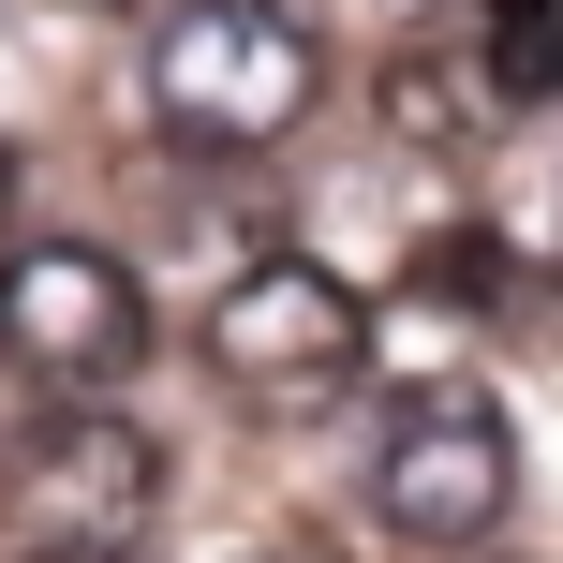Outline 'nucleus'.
Segmentation results:
<instances>
[{
  "instance_id": "39448f33",
  "label": "nucleus",
  "mask_w": 563,
  "mask_h": 563,
  "mask_svg": "<svg viewBox=\"0 0 563 563\" xmlns=\"http://www.w3.org/2000/svg\"><path fill=\"white\" fill-rule=\"evenodd\" d=\"M0 505H15V549L30 563H119L148 519H164V445H148L119 400H59V416L15 445Z\"/></svg>"
},
{
  "instance_id": "20e7f679",
  "label": "nucleus",
  "mask_w": 563,
  "mask_h": 563,
  "mask_svg": "<svg viewBox=\"0 0 563 563\" xmlns=\"http://www.w3.org/2000/svg\"><path fill=\"white\" fill-rule=\"evenodd\" d=\"M0 356L45 400H119L148 371V297L104 238H15L0 253Z\"/></svg>"
},
{
  "instance_id": "7ed1b4c3",
  "label": "nucleus",
  "mask_w": 563,
  "mask_h": 563,
  "mask_svg": "<svg viewBox=\"0 0 563 563\" xmlns=\"http://www.w3.org/2000/svg\"><path fill=\"white\" fill-rule=\"evenodd\" d=\"M505 505H519V430H505V400L489 386H416L386 430H371V519H386L400 549H489L505 534Z\"/></svg>"
},
{
  "instance_id": "f257e3e1",
  "label": "nucleus",
  "mask_w": 563,
  "mask_h": 563,
  "mask_svg": "<svg viewBox=\"0 0 563 563\" xmlns=\"http://www.w3.org/2000/svg\"><path fill=\"white\" fill-rule=\"evenodd\" d=\"M327 104V45L297 0H178L148 30V119L194 148H282Z\"/></svg>"
},
{
  "instance_id": "9d476101",
  "label": "nucleus",
  "mask_w": 563,
  "mask_h": 563,
  "mask_svg": "<svg viewBox=\"0 0 563 563\" xmlns=\"http://www.w3.org/2000/svg\"><path fill=\"white\" fill-rule=\"evenodd\" d=\"M119 563H134V549H119Z\"/></svg>"
},
{
  "instance_id": "f03ea898",
  "label": "nucleus",
  "mask_w": 563,
  "mask_h": 563,
  "mask_svg": "<svg viewBox=\"0 0 563 563\" xmlns=\"http://www.w3.org/2000/svg\"><path fill=\"white\" fill-rule=\"evenodd\" d=\"M194 356H208V386L253 400V416H327V400L371 371V297L341 267H311V253H253L223 297H208Z\"/></svg>"
},
{
  "instance_id": "1a4fd4ad",
  "label": "nucleus",
  "mask_w": 563,
  "mask_h": 563,
  "mask_svg": "<svg viewBox=\"0 0 563 563\" xmlns=\"http://www.w3.org/2000/svg\"><path fill=\"white\" fill-rule=\"evenodd\" d=\"M0 194H15V134H0Z\"/></svg>"
},
{
  "instance_id": "6e6552de",
  "label": "nucleus",
  "mask_w": 563,
  "mask_h": 563,
  "mask_svg": "<svg viewBox=\"0 0 563 563\" xmlns=\"http://www.w3.org/2000/svg\"><path fill=\"white\" fill-rule=\"evenodd\" d=\"M475 15H489V30H519V15H563V0H475Z\"/></svg>"
},
{
  "instance_id": "423d86ee",
  "label": "nucleus",
  "mask_w": 563,
  "mask_h": 563,
  "mask_svg": "<svg viewBox=\"0 0 563 563\" xmlns=\"http://www.w3.org/2000/svg\"><path fill=\"white\" fill-rule=\"evenodd\" d=\"M371 104H386L400 148H460V134H475V75H460V59H386Z\"/></svg>"
},
{
  "instance_id": "0eeeda50",
  "label": "nucleus",
  "mask_w": 563,
  "mask_h": 563,
  "mask_svg": "<svg viewBox=\"0 0 563 563\" xmlns=\"http://www.w3.org/2000/svg\"><path fill=\"white\" fill-rule=\"evenodd\" d=\"M489 89H505V104H563V15L489 30Z\"/></svg>"
}]
</instances>
